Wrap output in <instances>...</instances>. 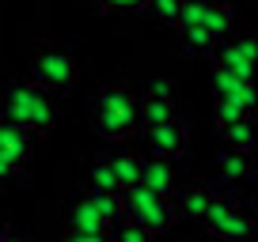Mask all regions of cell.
Here are the masks:
<instances>
[{
    "mask_svg": "<svg viewBox=\"0 0 258 242\" xmlns=\"http://www.w3.org/2000/svg\"><path fill=\"white\" fill-rule=\"evenodd\" d=\"M64 223H69V231H80V234H106V231H110V219H106L88 197H80V201L69 208Z\"/></svg>",
    "mask_w": 258,
    "mask_h": 242,
    "instance_id": "cell-8",
    "label": "cell"
},
{
    "mask_svg": "<svg viewBox=\"0 0 258 242\" xmlns=\"http://www.w3.org/2000/svg\"><path fill=\"white\" fill-rule=\"evenodd\" d=\"M57 95H49L38 80H12L4 87V102H0V113L16 125H23L27 133L34 137H49L53 133V121H57Z\"/></svg>",
    "mask_w": 258,
    "mask_h": 242,
    "instance_id": "cell-1",
    "label": "cell"
},
{
    "mask_svg": "<svg viewBox=\"0 0 258 242\" xmlns=\"http://www.w3.org/2000/svg\"><path fill=\"white\" fill-rule=\"evenodd\" d=\"M220 137H224L228 148H235V152H250V148L258 144V121L243 117V121H235V125H228V129H220Z\"/></svg>",
    "mask_w": 258,
    "mask_h": 242,
    "instance_id": "cell-16",
    "label": "cell"
},
{
    "mask_svg": "<svg viewBox=\"0 0 258 242\" xmlns=\"http://www.w3.org/2000/svg\"><path fill=\"white\" fill-rule=\"evenodd\" d=\"M141 182H145L148 189H156V193H163V197H175V189H178L175 167H171V159H163V155H148V159H145V167H141Z\"/></svg>",
    "mask_w": 258,
    "mask_h": 242,
    "instance_id": "cell-9",
    "label": "cell"
},
{
    "mask_svg": "<svg viewBox=\"0 0 258 242\" xmlns=\"http://www.w3.org/2000/svg\"><path fill=\"white\" fill-rule=\"evenodd\" d=\"M8 231H12V227H8V219L0 216V238H4V234H8Z\"/></svg>",
    "mask_w": 258,
    "mask_h": 242,
    "instance_id": "cell-29",
    "label": "cell"
},
{
    "mask_svg": "<svg viewBox=\"0 0 258 242\" xmlns=\"http://www.w3.org/2000/svg\"><path fill=\"white\" fill-rule=\"evenodd\" d=\"M243 117H250V113L243 110L235 98H217V125L220 129H228V125H235V121H243Z\"/></svg>",
    "mask_w": 258,
    "mask_h": 242,
    "instance_id": "cell-23",
    "label": "cell"
},
{
    "mask_svg": "<svg viewBox=\"0 0 258 242\" xmlns=\"http://www.w3.org/2000/svg\"><path fill=\"white\" fill-rule=\"evenodd\" d=\"M145 95H156V98H171V95H175V83H171V80H152V83H148V91H145Z\"/></svg>",
    "mask_w": 258,
    "mask_h": 242,
    "instance_id": "cell-26",
    "label": "cell"
},
{
    "mask_svg": "<svg viewBox=\"0 0 258 242\" xmlns=\"http://www.w3.org/2000/svg\"><path fill=\"white\" fill-rule=\"evenodd\" d=\"M57 242H69V238H57Z\"/></svg>",
    "mask_w": 258,
    "mask_h": 242,
    "instance_id": "cell-30",
    "label": "cell"
},
{
    "mask_svg": "<svg viewBox=\"0 0 258 242\" xmlns=\"http://www.w3.org/2000/svg\"><path fill=\"white\" fill-rule=\"evenodd\" d=\"M202 27L213 34V38H224V34H232L235 27V12L228 8V4H213V0H205V16H202Z\"/></svg>",
    "mask_w": 258,
    "mask_h": 242,
    "instance_id": "cell-13",
    "label": "cell"
},
{
    "mask_svg": "<svg viewBox=\"0 0 258 242\" xmlns=\"http://www.w3.org/2000/svg\"><path fill=\"white\" fill-rule=\"evenodd\" d=\"M121 197H125V216L137 219L141 227H148L152 234H163V231L178 219L175 201H171V197H163V193H156V189H148L145 182H141V186H133V189H125Z\"/></svg>",
    "mask_w": 258,
    "mask_h": 242,
    "instance_id": "cell-4",
    "label": "cell"
},
{
    "mask_svg": "<svg viewBox=\"0 0 258 242\" xmlns=\"http://www.w3.org/2000/svg\"><path fill=\"white\" fill-rule=\"evenodd\" d=\"M16 174H19V167H16L4 152H0V182H8V178H16Z\"/></svg>",
    "mask_w": 258,
    "mask_h": 242,
    "instance_id": "cell-27",
    "label": "cell"
},
{
    "mask_svg": "<svg viewBox=\"0 0 258 242\" xmlns=\"http://www.w3.org/2000/svg\"><path fill=\"white\" fill-rule=\"evenodd\" d=\"M88 186L91 189H114V193H121V182H118V174H114V167H110V155L88 163Z\"/></svg>",
    "mask_w": 258,
    "mask_h": 242,
    "instance_id": "cell-18",
    "label": "cell"
},
{
    "mask_svg": "<svg viewBox=\"0 0 258 242\" xmlns=\"http://www.w3.org/2000/svg\"><path fill=\"white\" fill-rule=\"evenodd\" d=\"M95 8L103 16H133V12H148V0H95Z\"/></svg>",
    "mask_w": 258,
    "mask_h": 242,
    "instance_id": "cell-22",
    "label": "cell"
},
{
    "mask_svg": "<svg viewBox=\"0 0 258 242\" xmlns=\"http://www.w3.org/2000/svg\"><path fill=\"white\" fill-rule=\"evenodd\" d=\"M209 189L205 186H186V189H175V208H178V216H186V219H202L205 216V204H209Z\"/></svg>",
    "mask_w": 258,
    "mask_h": 242,
    "instance_id": "cell-12",
    "label": "cell"
},
{
    "mask_svg": "<svg viewBox=\"0 0 258 242\" xmlns=\"http://www.w3.org/2000/svg\"><path fill=\"white\" fill-rule=\"evenodd\" d=\"M235 204H239V201H235V197H228V193H213V197H209V204H205V216L198 219V223H202L205 231L213 234V231H217V227H220V219H224L228 212L235 208Z\"/></svg>",
    "mask_w": 258,
    "mask_h": 242,
    "instance_id": "cell-20",
    "label": "cell"
},
{
    "mask_svg": "<svg viewBox=\"0 0 258 242\" xmlns=\"http://www.w3.org/2000/svg\"><path fill=\"white\" fill-rule=\"evenodd\" d=\"M88 201L95 204L99 212H103L110 223H118V219H125V197L114 193V189H88Z\"/></svg>",
    "mask_w": 258,
    "mask_h": 242,
    "instance_id": "cell-17",
    "label": "cell"
},
{
    "mask_svg": "<svg viewBox=\"0 0 258 242\" xmlns=\"http://www.w3.org/2000/svg\"><path fill=\"white\" fill-rule=\"evenodd\" d=\"M217 174H220V182H224V186H235V182L250 178V159H247V152L228 148L224 155H217Z\"/></svg>",
    "mask_w": 258,
    "mask_h": 242,
    "instance_id": "cell-11",
    "label": "cell"
},
{
    "mask_svg": "<svg viewBox=\"0 0 258 242\" xmlns=\"http://www.w3.org/2000/svg\"><path fill=\"white\" fill-rule=\"evenodd\" d=\"M148 12H152L160 23L178 27V12H182V0H148Z\"/></svg>",
    "mask_w": 258,
    "mask_h": 242,
    "instance_id": "cell-24",
    "label": "cell"
},
{
    "mask_svg": "<svg viewBox=\"0 0 258 242\" xmlns=\"http://www.w3.org/2000/svg\"><path fill=\"white\" fill-rule=\"evenodd\" d=\"M0 242H31V238H27V234H19V231H8Z\"/></svg>",
    "mask_w": 258,
    "mask_h": 242,
    "instance_id": "cell-28",
    "label": "cell"
},
{
    "mask_svg": "<svg viewBox=\"0 0 258 242\" xmlns=\"http://www.w3.org/2000/svg\"><path fill=\"white\" fill-rule=\"evenodd\" d=\"M202 16H205V0H182L178 27H202Z\"/></svg>",
    "mask_w": 258,
    "mask_h": 242,
    "instance_id": "cell-25",
    "label": "cell"
},
{
    "mask_svg": "<svg viewBox=\"0 0 258 242\" xmlns=\"http://www.w3.org/2000/svg\"><path fill=\"white\" fill-rule=\"evenodd\" d=\"M31 137L34 133H27L23 125H16V121H8L4 113H0V152L8 155L19 170H23L27 159H31Z\"/></svg>",
    "mask_w": 258,
    "mask_h": 242,
    "instance_id": "cell-7",
    "label": "cell"
},
{
    "mask_svg": "<svg viewBox=\"0 0 258 242\" xmlns=\"http://www.w3.org/2000/svg\"><path fill=\"white\" fill-rule=\"evenodd\" d=\"M145 133H148V144H152V155H163V159H178L186 152V140H190V133H186V125L178 117L163 121V125H152Z\"/></svg>",
    "mask_w": 258,
    "mask_h": 242,
    "instance_id": "cell-6",
    "label": "cell"
},
{
    "mask_svg": "<svg viewBox=\"0 0 258 242\" xmlns=\"http://www.w3.org/2000/svg\"><path fill=\"white\" fill-rule=\"evenodd\" d=\"M110 167H114V174H118V182H121V193H125V189H133V186H141V167H145V159H141V155H133V152H114V155H110Z\"/></svg>",
    "mask_w": 258,
    "mask_h": 242,
    "instance_id": "cell-14",
    "label": "cell"
},
{
    "mask_svg": "<svg viewBox=\"0 0 258 242\" xmlns=\"http://www.w3.org/2000/svg\"><path fill=\"white\" fill-rule=\"evenodd\" d=\"M213 238H220V242H250L254 238V216H247V212L235 204V208L220 219V227L213 231Z\"/></svg>",
    "mask_w": 258,
    "mask_h": 242,
    "instance_id": "cell-10",
    "label": "cell"
},
{
    "mask_svg": "<svg viewBox=\"0 0 258 242\" xmlns=\"http://www.w3.org/2000/svg\"><path fill=\"white\" fill-rule=\"evenodd\" d=\"M31 80H38L49 95H69L80 80V65L57 42H38L31 49Z\"/></svg>",
    "mask_w": 258,
    "mask_h": 242,
    "instance_id": "cell-3",
    "label": "cell"
},
{
    "mask_svg": "<svg viewBox=\"0 0 258 242\" xmlns=\"http://www.w3.org/2000/svg\"><path fill=\"white\" fill-rule=\"evenodd\" d=\"M178 117L175 102L171 98H156V95H145L141 98V129H152V125H163V121Z\"/></svg>",
    "mask_w": 258,
    "mask_h": 242,
    "instance_id": "cell-15",
    "label": "cell"
},
{
    "mask_svg": "<svg viewBox=\"0 0 258 242\" xmlns=\"http://www.w3.org/2000/svg\"><path fill=\"white\" fill-rule=\"evenodd\" d=\"M217 65H228L239 80H258V34H243L235 42L217 46Z\"/></svg>",
    "mask_w": 258,
    "mask_h": 242,
    "instance_id": "cell-5",
    "label": "cell"
},
{
    "mask_svg": "<svg viewBox=\"0 0 258 242\" xmlns=\"http://www.w3.org/2000/svg\"><path fill=\"white\" fill-rule=\"evenodd\" d=\"M178 38H182V49L186 53H198V57H205V53H217V38H213L205 27H178Z\"/></svg>",
    "mask_w": 258,
    "mask_h": 242,
    "instance_id": "cell-19",
    "label": "cell"
},
{
    "mask_svg": "<svg viewBox=\"0 0 258 242\" xmlns=\"http://www.w3.org/2000/svg\"><path fill=\"white\" fill-rule=\"evenodd\" d=\"M91 113H95L99 137L114 140V144H121V140L141 133V98H137V91L125 87V83H103L99 95H95Z\"/></svg>",
    "mask_w": 258,
    "mask_h": 242,
    "instance_id": "cell-2",
    "label": "cell"
},
{
    "mask_svg": "<svg viewBox=\"0 0 258 242\" xmlns=\"http://www.w3.org/2000/svg\"><path fill=\"white\" fill-rule=\"evenodd\" d=\"M110 242H152V231L125 216V219H118V223H110Z\"/></svg>",
    "mask_w": 258,
    "mask_h": 242,
    "instance_id": "cell-21",
    "label": "cell"
}]
</instances>
